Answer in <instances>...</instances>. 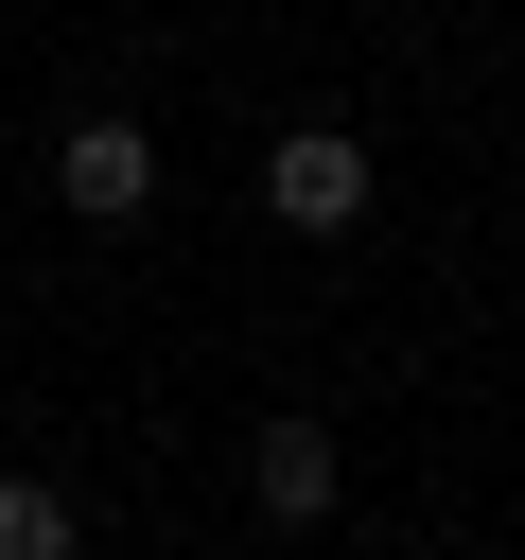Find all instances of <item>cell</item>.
Returning <instances> with one entry per match:
<instances>
[{"mask_svg":"<svg viewBox=\"0 0 525 560\" xmlns=\"http://www.w3.org/2000/svg\"><path fill=\"white\" fill-rule=\"evenodd\" d=\"M262 210H280L298 245L368 228V140H350V122H280V140H262Z\"/></svg>","mask_w":525,"mask_h":560,"instance_id":"6da1fadb","label":"cell"},{"mask_svg":"<svg viewBox=\"0 0 525 560\" xmlns=\"http://www.w3.org/2000/svg\"><path fill=\"white\" fill-rule=\"evenodd\" d=\"M52 192H70L88 228H122V210H158V140H140L122 105H88V122L52 140Z\"/></svg>","mask_w":525,"mask_h":560,"instance_id":"7a4b0ae2","label":"cell"},{"mask_svg":"<svg viewBox=\"0 0 525 560\" xmlns=\"http://www.w3.org/2000/svg\"><path fill=\"white\" fill-rule=\"evenodd\" d=\"M245 508H262V525H332V420H262Z\"/></svg>","mask_w":525,"mask_h":560,"instance_id":"3957f363","label":"cell"},{"mask_svg":"<svg viewBox=\"0 0 525 560\" xmlns=\"http://www.w3.org/2000/svg\"><path fill=\"white\" fill-rule=\"evenodd\" d=\"M70 542H88V508L52 472H0V560H70Z\"/></svg>","mask_w":525,"mask_h":560,"instance_id":"277c9868","label":"cell"}]
</instances>
